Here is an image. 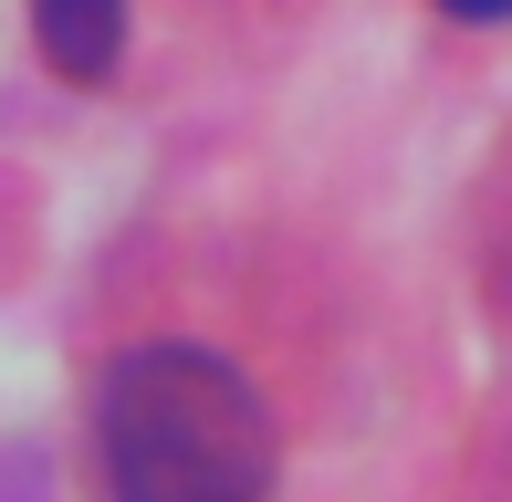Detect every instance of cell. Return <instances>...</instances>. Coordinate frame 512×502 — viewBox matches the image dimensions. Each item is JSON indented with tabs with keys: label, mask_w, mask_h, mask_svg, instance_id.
<instances>
[{
	"label": "cell",
	"mask_w": 512,
	"mask_h": 502,
	"mask_svg": "<svg viewBox=\"0 0 512 502\" xmlns=\"http://www.w3.org/2000/svg\"><path fill=\"white\" fill-rule=\"evenodd\" d=\"M105 502H272V408L209 346H126L95 398Z\"/></svg>",
	"instance_id": "cell-1"
},
{
	"label": "cell",
	"mask_w": 512,
	"mask_h": 502,
	"mask_svg": "<svg viewBox=\"0 0 512 502\" xmlns=\"http://www.w3.org/2000/svg\"><path fill=\"white\" fill-rule=\"evenodd\" d=\"M32 32L63 84H105L126 53V0H32Z\"/></svg>",
	"instance_id": "cell-2"
},
{
	"label": "cell",
	"mask_w": 512,
	"mask_h": 502,
	"mask_svg": "<svg viewBox=\"0 0 512 502\" xmlns=\"http://www.w3.org/2000/svg\"><path fill=\"white\" fill-rule=\"evenodd\" d=\"M450 21H512V0H439Z\"/></svg>",
	"instance_id": "cell-3"
}]
</instances>
